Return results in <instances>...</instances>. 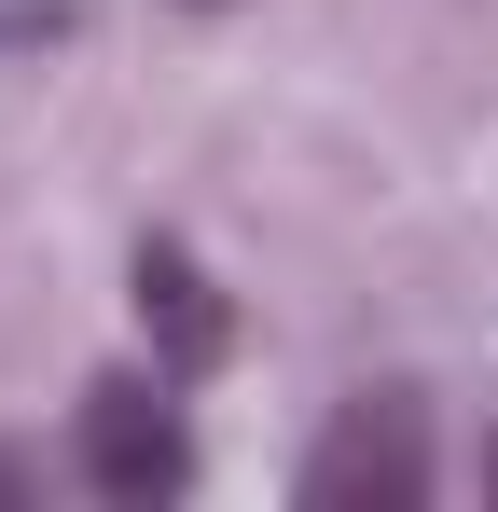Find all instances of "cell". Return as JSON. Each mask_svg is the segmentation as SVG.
Wrapping results in <instances>:
<instances>
[{
  "label": "cell",
  "mask_w": 498,
  "mask_h": 512,
  "mask_svg": "<svg viewBox=\"0 0 498 512\" xmlns=\"http://www.w3.org/2000/svg\"><path fill=\"white\" fill-rule=\"evenodd\" d=\"M70 443H83V485L111 512H166L194 485V429H180V374H166V360L153 374H97Z\"/></svg>",
  "instance_id": "cell-1"
},
{
  "label": "cell",
  "mask_w": 498,
  "mask_h": 512,
  "mask_svg": "<svg viewBox=\"0 0 498 512\" xmlns=\"http://www.w3.org/2000/svg\"><path fill=\"white\" fill-rule=\"evenodd\" d=\"M291 499H305V512H415V499H429V416H415L402 388L346 402V416L305 443Z\"/></svg>",
  "instance_id": "cell-2"
},
{
  "label": "cell",
  "mask_w": 498,
  "mask_h": 512,
  "mask_svg": "<svg viewBox=\"0 0 498 512\" xmlns=\"http://www.w3.org/2000/svg\"><path fill=\"white\" fill-rule=\"evenodd\" d=\"M139 319H153V360L180 374V388H194V374L236 346V305L208 291V263L180 250V236H139Z\"/></svg>",
  "instance_id": "cell-3"
},
{
  "label": "cell",
  "mask_w": 498,
  "mask_h": 512,
  "mask_svg": "<svg viewBox=\"0 0 498 512\" xmlns=\"http://www.w3.org/2000/svg\"><path fill=\"white\" fill-rule=\"evenodd\" d=\"M56 28H70L56 0H0V42H56Z\"/></svg>",
  "instance_id": "cell-4"
},
{
  "label": "cell",
  "mask_w": 498,
  "mask_h": 512,
  "mask_svg": "<svg viewBox=\"0 0 498 512\" xmlns=\"http://www.w3.org/2000/svg\"><path fill=\"white\" fill-rule=\"evenodd\" d=\"M485 499H498V443H485Z\"/></svg>",
  "instance_id": "cell-5"
}]
</instances>
